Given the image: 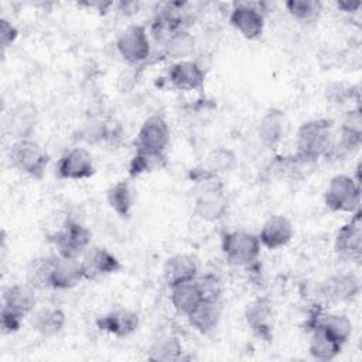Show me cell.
Masks as SVG:
<instances>
[{"mask_svg":"<svg viewBox=\"0 0 362 362\" xmlns=\"http://www.w3.org/2000/svg\"><path fill=\"white\" fill-rule=\"evenodd\" d=\"M332 141V120L324 117L307 120L296 134V156L304 163H315L328 156Z\"/></svg>","mask_w":362,"mask_h":362,"instance_id":"1","label":"cell"},{"mask_svg":"<svg viewBox=\"0 0 362 362\" xmlns=\"http://www.w3.org/2000/svg\"><path fill=\"white\" fill-rule=\"evenodd\" d=\"M10 164L20 173L41 180L49 163V156L34 139L14 140L8 148Z\"/></svg>","mask_w":362,"mask_h":362,"instance_id":"2","label":"cell"},{"mask_svg":"<svg viewBox=\"0 0 362 362\" xmlns=\"http://www.w3.org/2000/svg\"><path fill=\"white\" fill-rule=\"evenodd\" d=\"M324 204L331 212L354 214L361 209V184L352 175H334L324 192Z\"/></svg>","mask_w":362,"mask_h":362,"instance_id":"3","label":"cell"},{"mask_svg":"<svg viewBox=\"0 0 362 362\" xmlns=\"http://www.w3.org/2000/svg\"><path fill=\"white\" fill-rule=\"evenodd\" d=\"M221 247L228 263L247 267L257 262L260 255L259 236L247 230H230L222 235Z\"/></svg>","mask_w":362,"mask_h":362,"instance_id":"4","label":"cell"},{"mask_svg":"<svg viewBox=\"0 0 362 362\" xmlns=\"http://www.w3.org/2000/svg\"><path fill=\"white\" fill-rule=\"evenodd\" d=\"M90 239V230L75 219H66L49 238L57 255L65 257L82 256L89 249Z\"/></svg>","mask_w":362,"mask_h":362,"instance_id":"5","label":"cell"},{"mask_svg":"<svg viewBox=\"0 0 362 362\" xmlns=\"http://www.w3.org/2000/svg\"><path fill=\"white\" fill-rule=\"evenodd\" d=\"M116 48L123 61L132 66H137L147 61L151 47L146 27L141 24H132L124 28L116 41Z\"/></svg>","mask_w":362,"mask_h":362,"instance_id":"6","label":"cell"},{"mask_svg":"<svg viewBox=\"0 0 362 362\" xmlns=\"http://www.w3.org/2000/svg\"><path fill=\"white\" fill-rule=\"evenodd\" d=\"M264 3H236L229 14L230 25L245 38L256 40L264 30Z\"/></svg>","mask_w":362,"mask_h":362,"instance_id":"7","label":"cell"},{"mask_svg":"<svg viewBox=\"0 0 362 362\" xmlns=\"http://www.w3.org/2000/svg\"><path fill=\"white\" fill-rule=\"evenodd\" d=\"M96 171L93 156L83 147H74L65 151L55 167L59 180L81 181L90 178Z\"/></svg>","mask_w":362,"mask_h":362,"instance_id":"8","label":"cell"},{"mask_svg":"<svg viewBox=\"0 0 362 362\" xmlns=\"http://www.w3.org/2000/svg\"><path fill=\"white\" fill-rule=\"evenodd\" d=\"M351 219L346 221L335 235L334 249L337 255L345 260L359 262L362 256V218L361 209L351 214Z\"/></svg>","mask_w":362,"mask_h":362,"instance_id":"9","label":"cell"},{"mask_svg":"<svg viewBox=\"0 0 362 362\" xmlns=\"http://www.w3.org/2000/svg\"><path fill=\"white\" fill-rule=\"evenodd\" d=\"M245 321L253 335L259 339L266 342H270L273 339L274 314L273 304L267 297L259 296L246 305Z\"/></svg>","mask_w":362,"mask_h":362,"instance_id":"10","label":"cell"},{"mask_svg":"<svg viewBox=\"0 0 362 362\" xmlns=\"http://www.w3.org/2000/svg\"><path fill=\"white\" fill-rule=\"evenodd\" d=\"M170 143V126L161 115L148 116L139 129L134 140L136 148L165 151Z\"/></svg>","mask_w":362,"mask_h":362,"instance_id":"11","label":"cell"},{"mask_svg":"<svg viewBox=\"0 0 362 362\" xmlns=\"http://www.w3.org/2000/svg\"><path fill=\"white\" fill-rule=\"evenodd\" d=\"M85 280H98L117 273L122 269L119 259L106 247L93 246L82 255Z\"/></svg>","mask_w":362,"mask_h":362,"instance_id":"12","label":"cell"},{"mask_svg":"<svg viewBox=\"0 0 362 362\" xmlns=\"http://www.w3.org/2000/svg\"><path fill=\"white\" fill-rule=\"evenodd\" d=\"M318 327L329 337H332L339 344L345 345L349 337L352 335V322L345 314L339 313H324L322 310H315L310 314L305 328L307 331Z\"/></svg>","mask_w":362,"mask_h":362,"instance_id":"13","label":"cell"},{"mask_svg":"<svg viewBox=\"0 0 362 362\" xmlns=\"http://www.w3.org/2000/svg\"><path fill=\"white\" fill-rule=\"evenodd\" d=\"M318 290L320 296L328 301H351L361 291V280L354 273H338L321 281Z\"/></svg>","mask_w":362,"mask_h":362,"instance_id":"14","label":"cell"},{"mask_svg":"<svg viewBox=\"0 0 362 362\" xmlns=\"http://www.w3.org/2000/svg\"><path fill=\"white\" fill-rule=\"evenodd\" d=\"M140 324L139 314L129 308H116L96 318V327L116 338H126L132 335Z\"/></svg>","mask_w":362,"mask_h":362,"instance_id":"15","label":"cell"},{"mask_svg":"<svg viewBox=\"0 0 362 362\" xmlns=\"http://www.w3.org/2000/svg\"><path fill=\"white\" fill-rule=\"evenodd\" d=\"M293 235H294L293 223L287 216L272 215L263 222L257 236L262 246L270 250H276L288 245L290 240L293 239Z\"/></svg>","mask_w":362,"mask_h":362,"instance_id":"16","label":"cell"},{"mask_svg":"<svg viewBox=\"0 0 362 362\" xmlns=\"http://www.w3.org/2000/svg\"><path fill=\"white\" fill-rule=\"evenodd\" d=\"M85 280L82 262L78 257H65L55 255V262L51 273V288L69 290Z\"/></svg>","mask_w":362,"mask_h":362,"instance_id":"17","label":"cell"},{"mask_svg":"<svg viewBox=\"0 0 362 362\" xmlns=\"http://www.w3.org/2000/svg\"><path fill=\"white\" fill-rule=\"evenodd\" d=\"M38 123V110L31 102H21L11 109L6 127L14 140L33 139Z\"/></svg>","mask_w":362,"mask_h":362,"instance_id":"18","label":"cell"},{"mask_svg":"<svg viewBox=\"0 0 362 362\" xmlns=\"http://www.w3.org/2000/svg\"><path fill=\"white\" fill-rule=\"evenodd\" d=\"M168 81L180 90H198L205 83V71L195 61H178L170 66Z\"/></svg>","mask_w":362,"mask_h":362,"instance_id":"19","label":"cell"},{"mask_svg":"<svg viewBox=\"0 0 362 362\" xmlns=\"http://www.w3.org/2000/svg\"><path fill=\"white\" fill-rule=\"evenodd\" d=\"M198 262L194 256L187 253H177L170 256L163 266V277L168 287L192 281L198 276Z\"/></svg>","mask_w":362,"mask_h":362,"instance_id":"20","label":"cell"},{"mask_svg":"<svg viewBox=\"0 0 362 362\" xmlns=\"http://www.w3.org/2000/svg\"><path fill=\"white\" fill-rule=\"evenodd\" d=\"M1 297V307H6L23 317L31 314L37 304L35 288H33L28 283H17L6 287Z\"/></svg>","mask_w":362,"mask_h":362,"instance_id":"21","label":"cell"},{"mask_svg":"<svg viewBox=\"0 0 362 362\" xmlns=\"http://www.w3.org/2000/svg\"><path fill=\"white\" fill-rule=\"evenodd\" d=\"M222 317L221 301L202 300L188 315L187 320L189 325L199 334H211L219 324Z\"/></svg>","mask_w":362,"mask_h":362,"instance_id":"22","label":"cell"},{"mask_svg":"<svg viewBox=\"0 0 362 362\" xmlns=\"http://www.w3.org/2000/svg\"><path fill=\"white\" fill-rule=\"evenodd\" d=\"M286 116L281 109H269L257 123V137L267 147H276L284 134Z\"/></svg>","mask_w":362,"mask_h":362,"instance_id":"23","label":"cell"},{"mask_svg":"<svg viewBox=\"0 0 362 362\" xmlns=\"http://www.w3.org/2000/svg\"><path fill=\"white\" fill-rule=\"evenodd\" d=\"M66 322L65 313L58 307H42L33 311L31 327L33 329L45 338L58 335Z\"/></svg>","mask_w":362,"mask_h":362,"instance_id":"24","label":"cell"},{"mask_svg":"<svg viewBox=\"0 0 362 362\" xmlns=\"http://www.w3.org/2000/svg\"><path fill=\"white\" fill-rule=\"evenodd\" d=\"M180 4H164L154 16L151 24V34L158 41H165L173 33L182 28V16L178 8Z\"/></svg>","mask_w":362,"mask_h":362,"instance_id":"25","label":"cell"},{"mask_svg":"<svg viewBox=\"0 0 362 362\" xmlns=\"http://www.w3.org/2000/svg\"><path fill=\"white\" fill-rule=\"evenodd\" d=\"M168 288H170V301L174 310L184 317H187L204 300L195 280L180 283Z\"/></svg>","mask_w":362,"mask_h":362,"instance_id":"26","label":"cell"},{"mask_svg":"<svg viewBox=\"0 0 362 362\" xmlns=\"http://www.w3.org/2000/svg\"><path fill=\"white\" fill-rule=\"evenodd\" d=\"M167 163L168 160L165 151H150L136 148L133 157L129 161V175L132 178H136L143 174L160 171L167 167Z\"/></svg>","mask_w":362,"mask_h":362,"instance_id":"27","label":"cell"},{"mask_svg":"<svg viewBox=\"0 0 362 362\" xmlns=\"http://www.w3.org/2000/svg\"><path fill=\"white\" fill-rule=\"evenodd\" d=\"M106 201L112 211L122 219H129L134 206V191L129 181H117L106 191Z\"/></svg>","mask_w":362,"mask_h":362,"instance_id":"28","label":"cell"},{"mask_svg":"<svg viewBox=\"0 0 362 362\" xmlns=\"http://www.w3.org/2000/svg\"><path fill=\"white\" fill-rule=\"evenodd\" d=\"M310 332V342H308V352L317 361H332L335 359L341 351L342 344L335 341L321 328L314 327L308 329Z\"/></svg>","mask_w":362,"mask_h":362,"instance_id":"29","label":"cell"},{"mask_svg":"<svg viewBox=\"0 0 362 362\" xmlns=\"http://www.w3.org/2000/svg\"><path fill=\"white\" fill-rule=\"evenodd\" d=\"M195 49V38L194 35L185 30L181 28L175 33H173L167 40L163 42V55L167 59H173L175 62L185 61Z\"/></svg>","mask_w":362,"mask_h":362,"instance_id":"30","label":"cell"},{"mask_svg":"<svg viewBox=\"0 0 362 362\" xmlns=\"http://www.w3.org/2000/svg\"><path fill=\"white\" fill-rule=\"evenodd\" d=\"M184 348L180 339L174 335L164 334L157 337L147 349V358L150 361L158 362H170V361H181Z\"/></svg>","mask_w":362,"mask_h":362,"instance_id":"31","label":"cell"},{"mask_svg":"<svg viewBox=\"0 0 362 362\" xmlns=\"http://www.w3.org/2000/svg\"><path fill=\"white\" fill-rule=\"evenodd\" d=\"M55 262V255L33 259L25 270V283L35 290L51 288V273Z\"/></svg>","mask_w":362,"mask_h":362,"instance_id":"32","label":"cell"},{"mask_svg":"<svg viewBox=\"0 0 362 362\" xmlns=\"http://www.w3.org/2000/svg\"><path fill=\"white\" fill-rule=\"evenodd\" d=\"M206 171L215 175H223L232 173L238 165V156L232 148L228 147H215L211 150L204 163L201 164Z\"/></svg>","mask_w":362,"mask_h":362,"instance_id":"33","label":"cell"},{"mask_svg":"<svg viewBox=\"0 0 362 362\" xmlns=\"http://www.w3.org/2000/svg\"><path fill=\"white\" fill-rule=\"evenodd\" d=\"M284 7L293 18L301 23L315 21L322 10V4L317 0H288Z\"/></svg>","mask_w":362,"mask_h":362,"instance_id":"34","label":"cell"},{"mask_svg":"<svg viewBox=\"0 0 362 362\" xmlns=\"http://www.w3.org/2000/svg\"><path fill=\"white\" fill-rule=\"evenodd\" d=\"M195 281L204 300L221 301V297L223 293V284L218 274L215 273H205L201 276L198 274Z\"/></svg>","mask_w":362,"mask_h":362,"instance_id":"35","label":"cell"},{"mask_svg":"<svg viewBox=\"0 0 362 362\" xmlns=\"http://www.w3.org/2000/svg\"><path fill=\"white\" fill-rule=\"evenodd\" d=\"M23 320L24 317L6 308V307H1V311H0V328L4 334H13V332H17L23 324Z\"/></svg>","mask_w":362,"mask_h":362,"instance_id":"36","label":"cell"},{"mask_svg":"<svg viewBox=\"0 0 362 362\" xmlns=\"http://www.w3.org/2000/svg\"><path fill=\"white\" fill-rule=\"evenodd\" d=\"M18 37V30L16 25L8 21L7 18L1 17L0 18V45L1 51H6L8 47H11Z\"/></svg>","mask_w":362,"mask_h":362,"instance_id":"37","label":"cell"},{"mask_svg":"<svg viewBox=\"0 0 362 362\" xmlns=\"http://www.w3.org/2000/svg\"><path fill=\"white\" fill-rule=\"evenodd\" d=\"M361 4H362L361 1H337L338 10L344 13H355L359 10Z\"/></svg>","mask_w":362,"mask_h":362,"instance_id":"38","label":"cell"}]
</instances>
